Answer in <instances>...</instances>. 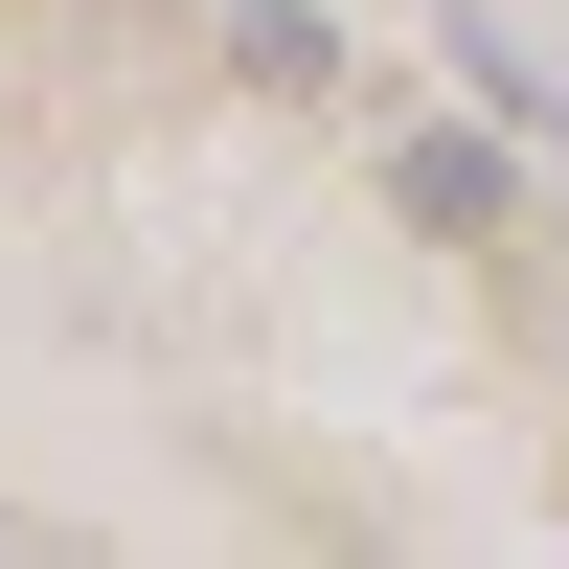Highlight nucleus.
Wrapping results in <instances>:
<instances>
[{
	"instance_id": "nucleus-1",
	"label": "nucleus",
	"mask_w": 569,
	"mask_h": 569,
	"mask_svg": "<svg viewBox=\"0 0 569 569\" xmlns=\"http://www.w3.org/2000/svg\"><path fill=\"white\" fill-rule=\"evenodd\" d=\"M388 182H410V228H479V206H501V160H479V137H410Z\"/></svg>"
}]
</instances>
